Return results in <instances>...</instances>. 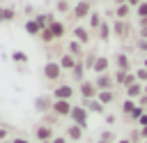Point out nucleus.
Masks as SVG:
<instances>
[{
  "label": "nucleus",
  "mask_w": 147,
  "mask_h": 143,
  "mask_svg": "<svg viewBox=\"0 0 147 143\" xmlns=\"http://www.w3.org/2000/svg\"><path fill=\"white\" fill-rule=\"evenodd\" d=\"M92 12H94V9H92V0H78V2L71 7V16H74L76 21H85V18H90Z\"/></svg>",
  "instance_id": "f257e3e1"
},
{
  "label": "nucleus",
  "mask_w": 147,
  "mask_h": 143,
  "mask_svg": "<svg viewBox=\"0 0 147 143\" xmlns=\"http://www.w3.org/2000/svg\"><path fill=\"white\" fill-rule=\"evenodd\" d=\"M62 67H60V62L57 60H48L46 65H44V78L46 81H51V83H60V78H62Z\"/></svg>",
  "instance_id": "f03ea898"
},
{
  "label": "nucleus",
  "mask_w": 147,
  "mask_h": 143,
  "mask_svg": "<svg viewBox=\"0 0 147 143\" xmlns=\"http://www.w3.org/2000/svg\"><path fill=\"white\" fill-rule=\"evenodd\" d=\"M51 95H53V99H67V101H71V97L76 95V88L71 83H57Z\"/></svg>",
  "instance_id": "7ed1b4c3"
},
{
  "label": "nucleus",
  "mask_w": 147,
  "mask_h": 143,
  "mask_svg": "<svg viewBox=\"0 0 147 143\" xmlns=\"http://www.w3.org/2000/svg\"><path fill=\"white\" fill-rule=\"evenodd\" d=\"M71 125H78V127H87V120H90V113H87V108L85 106H76L74 104V108H71Z\"/></svg>",
  "instance_id": "20e7f679"
},
{
  "label": "nucleus",
  "mask_w": 147,
  "mask_h": 143,
  "mask_svg": "<svg viewBox=\"0 0 147 143\" xmlns=\"http://www.w3.org/2000/svg\"><path fill=\"white\" fill-rule=\"evenodd\" d=\"M71 108H74L71 101H67V99H53L51 113H55L57 118H69V115H71Z\"/></svg>",
  "instance_id": "39448f33"
},
{
  "label": "nucleus",
  "mask_w": 147,
  "mask_h": 143,
  "mask_svg": "<svg viewBox=\"0 0 147 143\" xmlns=\"http://www.w3.org/2000/svg\"><path fill=\"white\" fill-rule=\"evenodd\" d=\"M78 95H80L83 99H96V95H99V90H96V85H94V81H90V78H85L83 83H78Z\"/></svg>",
  "instance_id": "423d86ee"
},
{
  "label": "nucleus",
  "mask_w": 147,
  "mask_h": 143,
  "mask_svg": "<svg viewBox=\"0 0 147 143\" xmlns=\"http://www.w3.org/2000/svg\"><path fill=\"white\" fill-rule=\"evenodd\" d=\"M113 35L117 37V39H129V35H131V23H129V18L126 21H115L113 23Z\"/></svg>",
  "instance_id": "0eeeda50"
},
{
  "label": "nucleus",
  "mask_w": 147,
  "mask_h": 143,
  "mask_svg": "<svg viewBox=\"0 0 147 143\" xmlns=\"http://www.w3.org/2000/svg\"><path fill=\"white\" fill-rule=\"evenodd\" d=\"M94 85H96L99 92H101V90H115V78H113L110 72H106V74H99V76L94 78Z\"/></svg>",
  "instance_id": "6e6552de"
},
{
  "label": "nucleus",
  "mask_w": 147,
  "mask_h": 143,
  "mask_svg": "<svg viewBox=\"0 0 147 143\" xmlns=\"http://www.w3.org/2000/svg\"><path fill=\"white\" fill-rule=\"evenodd\" d=\"M34 108H37V113H41V115L51 113V108H53V95H39V97L34 99Z\"/></svg>",
  "instance_id": "1a4fd4ad"
},
{
  "label": "nucleus",
  "mask_w": 147,
  "mask_h": 143,
  "mask_svg": "<svg viewBox=\"0 0 147 143\" xmlns=\"http://www.w3.org/2000/svg\"><path fill=\"white\" fill-rule=\"evenodd\" d=\"M113 78H115V85H122V88L136 83V74H133V72H119V69H115Z\"/></svg>",
  "instance_id": "9d476101"
},
{
  "label": "nucleus",
  "mask_w": 147,
  "mask_h": 143,
  "mask_svg": "<svg viewBox=\"0 0 147 143\" xmlns=\"http://www.w3.org/2000/svg\"><path fill=\"white\" fill-rule=\"evenodd\" d=\"M34 138L37 141H53L55 138V131H53V127H48V125H37L34 127Z\"/></svg>",
  "instance_id": "9b49d317"
},
{
  "label": "nucleus",
  "mask_w": 147,
  "mask_h": 143,
  "mask_svg": "<svg viewBox=\"0 0 147 143\" xmlns=\"http://www.w3.org/2000/svg\"><path fill=\"white\" fill-rule=\"evenodd\" d=\"M74 39L76 42H80L83 46L92 39V32H90V28H83V25H74Z\"/></svg>",
  "instance_id": "f8f14e48"
},
{
  "label": "nucleus",
  "mask_w": 147,
  "mask_h": 143,
  "mask_svg": "<svg viewBox=\"0 0 147 143\" xmlns=\"http://www.w3.org/2000/svg\"><path fill=\"white\" fill-rule=\"evenodd\" d=\"M110 69V58H106V55H96V60H94V67H92V72L99 76V74H106Z\"/></svg>",
  "instance_id": "ddd939ff"
},
{
  "label": "nucleus",
  "mask_w": 147,
  "mask_h": 143,
  "mask_svg": "<svg viewBox=\"0 0 147 143\" xmlns=\"http://www.w3.org/2000/svg\"><path fill=\"white\" fill-rule=\"evenodd\" d=\"M124 92H126V99H133V101H138V97H140V95L145 92V85L136 81V83L126 85V88H124Z\"/></svg>",
  "instance_id": "4468645a"
},
{
  "label": "nucleus",
  "mask_w": 147,
  "mask_h": 143,
  "mask_svg": "<svg viewBox=\"0 0 147 143\" xmlns=\"http://www.w3.org/2000/svg\"><path fill=\"white\" fill-rule=\"evenodd\" d=\"M67 53H71L76 60H83L85 58V51H83V44L80 42H76V39H71L69 44H67Z\"/></svg>",
  "instance_id": "2eb2a0df"
},
{
  "label": "nucleus",
  "mask_w": 147,
  "mask_h": 143,
  "mask_svg": "<svg viewBox=\"0 0 147 143\" xmlns=\"http://www.w3.org/2000/svg\"><path fill=\"white\" fill-rule=\"evenodd\" d=\"M57 62H60L62 72H71V69L76 67V62H78V60H76V58H74L71 53H67V51H64V53L60 55V60H57Z\"/></svg>",
  "instance_id": "dca6fc26"
},
{
  "label": "nucleus",
  "mask_w": 147,
  "mask_h": 143,
  "mask_svg": "<svg viewBox=\"0 0 147 143\" xmlns=\"http://www.w3.org/2000/svg\"><path fill=\"white\" fill-rule=\"evenodd\" d=\"M80 106H85L87 113H103V111H106V106H103L99 99H83Z\"/></svg>",
  "instance_id": "f3484780"
},
{
  "label": "nucleus",
  "mask_w": 147,
  "mask_h": 143,
  "mask_svg": "<svg viewBox=\"0 0 147 143\" xmlns=\"http://www.w3.org/2000/svg\"><path fill=\"white\" fill-rule=\"evenodd\" d=\"M48 30L53 32V37H55V39H62V37L67 35V25H64L62 21H57V18H55V21L48 25Z\"/></svg>",
  "instance_id": "a211bd4d"
},
{
  "label": "nucleus",
  "mask_w": 147,
  "mask_h": 143,
  "mask_svg": "<svg viewBox=\"0 0 147 143\" xmlns=\"http://www.w3.org/2000/svg\"><path fill=\"white\" fill-rule=\"evenodd\" d=\"M115 65H117L119 72H131V58L126 53H117L115 55Z\"/></svg>",
  "instance_id": "6ab92c4d"
},
{
  "label": "nucleus",
  "mask_w": 147,
  "mask_h": 143,
  "mask_svg": "<svg viewBox=\"0 0 147 143\" xmlns=\"http://www.w3.org/2000/svg\"><path fill=\"white\" fill-rule=\"evenodd\" d=\"M64 136H67V141H80L83 138V127H78V125H69L67 127V131H64Z\"/></svg>",
  "instance_id": "aec40b11"
},
{
  "label": "nucleus",
  "mask_w": 147,
  "mask_h": 143,
  "mask_svg": "<svg viewBox=\"0 0 147 143\" xmlns=\"http://www.w3.org/2000/svg\"><path fill=\"white\" fill-rule=\"evenodd\" d=\"M85 72H87V69H85L83 60H78V62H76V67L71 69V78H74L76 83H83V81H85Z\"/></svg>",
  "instance_id": "412c9836"
},
{
  "label": "nucleus",
  "mask_w": 147,
  "mask_h": 143,
  "mask_svg": "<svg viewBox=\"0 0 147 143\" xmlns=\"http://www.w3.org/2000/svg\"><path fill=\"white\" fill-rule=\"evenodd\" d=\"M41 30H44V28L39 25V21H37V18H28V21H25V32H28V35L39 37V32H41Z\"/></svg>",
  "instance_id": "4be33fe9"
},
{
  "label": "nucleus",
  "mask_w": 147,
  "mask_h": 143,
  "mask_svg": "<svg viewBox=\"0 0 147 143\" xmlns=\"http://www.w3.org/2000/svg\"><path fill=\"white\" fill-rule=\"evenodd\" d=\"M110 35H113V25H110L108 21H103V23H101V28L96 30V37H99L101 42H108V39H110Z\"/></svg>",
  "instance_id": "5701e85b"
},
{
  "label": "nucleus",
  "mask_w": 147,
  "mask_h": 143,
  "mask_svg": "<svg viewBox=\"0 0 147 143\" xmlns=\"http://www.w3.org/2000/svg\"><path fill=\"white\" fill-rule=\"evenodd\" d=\"M129 16H131V5H126V2H124V5H117V7H115V18L126 21Z\"/></svg>",
  "instance_id": "b1692460"
},
{
  "label": "nucleus",
  "mask_w": 147,
  "mask_h": 143,
  "mask_svg": "<svg viewBox=\"0 0 147 143\" xmlns=\"http://www.w3.org/2000/svg\"><path fill=\"white\" fill-rule=\"evenodd\" d=\"M101 23H103L101 14H99V12H92V14H90V32H92V35H96V30L101 28Z\"/></svg>",
  "instance_id": "393cba45"
},
{
  "label": "nucleus",
  "mask_w": 147,
  "mask_h": 143,
  "mask_svg": "<svg viewBox=\"0 0 147 143\" xmlns=\"http://www.w3.org/2000/svg\"><path fill=\"white\" fill-rule=\"evenodd\" d=\"M96 99H99L103 106H110V104L115 101V90H101V92L96 95Z\"/></svg>",
  "instance_id": "a878e982"
},
{
  "label": "nucleus",
  "mask_w": 147,
  "mask_h": 143,
  "mask_svg": "<svg viewBox=\"0 0 147 143\" xmlns=\"http://www.w3.org/2000/svg\"><path fill=\"white\" fill-rule=\"evenodd\" d=\"M16 18V12L11 7H0V23H7V21H14Z\"/></svg>",
  "instance_id": "bb28decb"
},
{
  "label": "nucleus",
  "mask_w": 147,
  "mask_h": 143,
  "mask_svg": "<svg viewBox=\"0 0 147 143\" xmlns=\"http://www.w3.org/2000/svg\"><path fill=\"white\" fill-rule=\"evenodd\" d=\"M136 106H138V104H136L133 99H124V101H122V113H124V118H126V120H129V115L136 111Z\"/></svg>",
  "instance_id": "cd10ccee"
},
{
  "label": "nucleus",
  "mask_w": 147,
  "mask_h": 143,
  "mask_svg": "<svg viewBox=\"0 0 147 143\" xmlns=\"http://www.w3.org/2000/svg\"><path fill=\"white\" fill-rule=\"evenodd\" d=\"M34 18L39 21V25H41V28H48V25L55 21V16H53V14H37Z\"/></svg>",
  "instance_id": "c85d7f7f"
},
{
  "label": "nucleus",
  "mask_w": 147,
  "mask_h": 143,
  "mask_svg": "<svg viewBox=\"0 0 147 143\" xmlns=\"http://www.w3.org/2000/svg\"><path fill=\"white\" fill-rule=\"evenodd\" d=\"M39 39H41V42H44V44H53V42H57V39H55V37H53V32H51V30H48V28H44V30H41V32H39Z\"/></svg>",
  "instance_id": "c756f323"
},
{
  "label": "nucleus",
  "mask_w": 147,
  "mask_h": 143,
  "mask_svg": "<svg viewBox=\"0 0 147 143\" xmlns=\"http://www.w3.org/2000/svg\"><path fill=\"white\" fill-rule=\"evenodd\" d=\"M55 9H57L60 14H69V12H71V5H69V0H57V2H55Z\"/></svg>",
  "instance_id": "7c9ffc66"
},
{
  "label": "nucleus",
  "mask_w": 147,
  "mask_h": 143,
  "mask_svg": "<svg viewBox=\"0 0 147 143\" xmlns=\"http://www.w3.org/2000/svg\"><path fill=\"white\" fill-rule=\"evenodd\" d=\"M11 60H14L16 65H25V62H28V53H23V51H14V53H11Z\"/></svg>",
  "instance_id": "2f4dec72"
},
{
  "label": "nucleus",
  "mask_w": 147,
  "mask_h": 143,
  "mask_svg": "<svg viewBox=\"0 0 147 143\" xmlns=\"http://www.w3.org/2000/svg\"><path fill=\"white\" fill-rule=\"evenodd\" d=\"M133 74H136V81H138V83L147 85V69H145V67H140V69H138V72H133Z\"/></svg>",
  "instance_id": "473e14b6"
},
{
  "label": "nucleus",
  "mask_w": 147,
  "mask_h": 143,
  "mask_svg": "<svg viewBox=\"0 0 147 143\" xmlns=\"http://www.w3.org/2000/svg\"><path fill=\"white\" fill-rule=\"evenodd\" d=\"M94 60H96V53H87V55L83 58V65H85V69H92V67H94Z\"/></svg>",
  "instance_id": "72a5a7b5"
},
{
  "label": "nucleus",
  "mask_w": 147,
  "mask_h": 143,
  "mask_svg": "<svg viewBox=\"0 0 147 143\" xmlns=\"http://www.w3.org/2000/svg\"><path fill=\"white\" fill-rule=\"evenodd\" d=\"M57 120H60V118H57L55 113H46V115H44V125H48V127H55Z\"/></svg>",
  "instance_id": "f704fd0d"
},
{
  "label": "nucleus",
  "mask_w": 147,
  "mask_h": 143,
  "mask_svg": "<svg viewBox=\"0 0 147 143\" xmlns=\"http://www.w3.org/2000/svg\"><path fill=\"white\" fill-rule=\"evenodd\" d=\"M131 143H142V134H140V129H131V134L126 136Z\"/></svg>",
  "instance_id": "c9c22d12"
},
{
  "label": "nucleus",
  "mask_w": 147,
  "mask_h": 143,
  "mask_svg": "<svg viewBox=\"0 0 147 143\" xmlns=\"http://www.w3.org/2000/svg\"><path fill=\"white\" fill-rule=\"evenodd\" d=\"M136 14H138V18H147V0H142V2L136 7Z\"/></svg>",
  "instance_id": "e433bc0d"
},
{
  "label": "nucleus",
  "mask_w": 147,
  "mask_h": 143,
  "mask_svg": "<svg viewBox=\"0 0 147 143\" xmlns=\"http://www.w3.org/2000/svg\"><path fill=\"white\" fill-rule=\"evenodd\" d=\"M101 141H108V143H115V134H113V131H101Z\"/></svg>",
  "instance_id": "4c0bfd02"
},
{
  "label": "nucleus",
  "mask_w": 147,
  "mask_h": 143,
  "mask_svg": "<svg viewBox=\"0 0 147 143\" xmlns=\"http://www.w3.org/2000/svg\"><path fill=\"white\" fill-rule=\"evenodd\" d=\"M136 104H138V106H140V108H145V111H147V95H145V92H142V95H140V97H138V101H136Z\"/></svg>",
  "instance_id": "58836bf2"
},
{
  "label": "nucleus",
  "mask_w": 147,
  "mask_h": 143,
  "mask_svg": "<svg viewBox=\"0 0 147 143\" xmlns=\"http://www.w3.org/2000/svg\"><path fill=\"white\" fill-rule=\"evenodd\" d=\"M136 48L142 51V53H147V39H138V42H136Z\"/></svg>",
  "instance_id": "ea45409f"
},
{
  "label": "nucleus",
  "mask_w": 147,
  "mask_h": 143,
  "mask_svg": "<svg viewBox=\"0 0 147 143\" xmlns=\"http://www.w3.org/2000/svg\"><path fill=\"white\" fill-rule=\"evenodd\" d=\"M7 136H9V129H5V127L0 125V143H2V141H9Z\"/></svg>",
  "instance_id": "a19ab883"
},
{
  "label": "nucleus",
  "mask_w": 147,
  "mask_h": 143,
  "mask_svg": "<svg viewBox=\"0 0 147 143\" xmlns=\"http://www.w3.org/2000/svg\"><path fill=\"white\" fill-rule=\"evenodd\" d=\"M51 143H69V141H67V136H55Z\"/></svg>",
  "instance_id": "79ce46f5"
},
{
  "label": "nucleus",
  "mask_w": 147,
  "mask_h": 143,
  "mask_svg": "<svg viewBox=\"0 0 147 143\" xmlns=\"http://www.w3.org/2000/svg\"><path fill=\"white\" fill-rule=\"evenodd\" d=\"M138 125H140V127H147V113H142V118L138 120Z\"/></svg>",
  "instance_id": "37998d69"
},
{
  "label": "nucleus",
  "mask_w": 147,
  "mask_h": 143,
  "mask_svg": "<svg viewBox=\"0 0 147 143\" xmlns=\"http://www.w3.org/2000/svg\"><path fill=\"white\" fill-rule=\"evenodd\" d=\"M11 143H30V141L23 138V136H16V138H11Z\"/></svg>",
  "instance_id": "c03bdc74"
},
{
  "label": "nucleus",
  "mask_w": 147,
  "mask_h": 143,
  "mask_svg": "<svg viewBox=\"0 0 147 143\" xmlns=\"http://www.w3.org/2000/svg\"><path fill=\"white\" fill-rule=\"evenodd\" d=\"M138 35H140V39H147V28H140Z\"/></svg>",
  "instance_id": "a18cd8bd"
},
{
  "label": "nucleus",
  "mask_w": 147,
  "mask_h": 143,
  "mask_svg": "<svg viewBox=\"0 0 147 143\" xmlns=\"http://www.w3.org/2000/svg\"><path fill=\"white\" fill-rule=\"evenodd\" d=\"M142 0H126V5H131V7H138Z\"/></svg>",
  "instance_id": "49530a36"
},
{
  "label": "nucleus",
  "mask_w": 147,
  "mask_h": 143,
  "mask_svg": "<svg viewBox=\"0 0 147 143\" xmlns=\"http://www.w3.org/2000/svg\"><path fill=\"white\" fill-rule=\"evenodd\" d=\"M138 25L140 28H147V18H138Z\"/></svg>",
  "instance_id": "de8ad7c7"
},
{
  "label": "nucleus",
  "mask_w": 147,
  "mask_h": 143,
  "mask_svg": "<svg viewBox=\"0 0 147 143\" xmlns=\"http://www.w3.org/2000/svg\"><path fill=\"white\" fill-rule=\"evenodd\" d=\"M140 134H142V141L147 138V127H140Z\"/></svg>",
  "instance_id": "09e8293b"
},
{
  "label": "nucleus",
  "mask_w": 147,
  "mask_h": 143,
  "mask_svg": "<svg viewBox=\"0 0 147 143\" xmlns=\"http://www.w3.org/2000/svg\"><path fill=\"white\" fill-rule=\"evenodd\" d=\"M117 143H131V141H129V138H119Z\"/></svg>",
  "instance_id": "8fccbe9b"
},
{
  "label": "nucleus",
  "mask_w": 147,
  "mask_h": 143,
  "mask_svg": "<svg viewBox=\"0 0 147 143\" xmlns=\"http://www.w3.org/2000/svg\"><path fill=\"white\" fill-rule=\"evenodd\" d=\"M142 67H145V69H147V55H145V60H142Z\"/></svg>",
  "instance_id": "3c124183"
},
{
  "label": "nucleus",
  "mask_w": 147,
  "mask_h": 143,
  "mask_svg": "<svg viewBox=\"0 0 147 143\" xmlns=\"http://www.w3.org/2000/svg\"><path fill=\"white\" fill-rule=\"evenodd\" d=\"M115 2H117V5H124V2H126V0H115Z\"/></svg>",
  "instance_id": "603ef678"
},
{
  "label": "nucleus",
  "mask_w": 147,
  "mask_h": 143,
  "mask_svg": "<svg viewBox=\"0 0 147 143\" xmlns=\"http://www.w3.org/2000/svg\"><path fill=\"white\" fill-rule=\"evenodd\" d=\"M96 143H108V141H101V138H99V141H96Z\"/></svg>",
  "instance_id": "864d4df0"
},
{
  "label": "nucleus",
  "mask_w": 147,
  "mask_h": 143,
  "mask_svg": "<svg viewBox=\"0 0 147 143\" xmlns=\"http://www.w3.org/2000/svg\"><path fill=\"white\" fill-rule=\"evenodd\" d=\"M37 143H51V141H37Z\"/></svg>",
  "instance_id": "5fc2aeb1"
},
{
  "label": "nucleus",
  "mask_w": 147,
  "mask_h": 143,
  "mask_svg": "<svg viewBox=\"0 0 147 143\" xmlns=\"http://www.w3.org/2000/svg\"><path fill=\"white\" fill-rule=\"evenodd\" d=\"M145 95H147V85H145Z\"/></svg>",
  "instance_id": "6e6d98bb"
},
{
  "label": "nucleus",
  "mask_w": 147,
  "mask_h": 143,
  "mask_svg": "<svg viewBox=\"0 0 147 143\" xmlns=\"http://www.w3.org/2000/svg\"><path fill=\"white\" fill-rule=\"evenodd\" d=\"M2 143H11V141H2Z\"/></svg>",
  "instance_id": "4d7b16f0"
},
{
  "label": "nucleus",
  "mask_w": 147,
  "mask_h": 143,
  "mask_svg": "<svg viewBox=\"0 0 147 143\" xmlns=\"http://www.w3.org/2000/svg\"><path fill=\"white\" fill-rule=\"evenodd\" d=\"M142 143H147V138H145V141H142Z\"/></svg>",
  "instance_id": "13d9d810"
},
{
  "label": "nucleus",
  "mask_w": 147,
  "mask_h": 143,
  "mask_svg": "<svg viewBox=\"0 0 147 143\" xmlns=\"http://www.w3.org/2000/svg\"><path fill=\"white\" fill-rule=\"evenodd\" d=\"M145 113H147V111H145Z\"/></svg>",
  "instance_id": "bf43d9fd"
}]
</instances>
